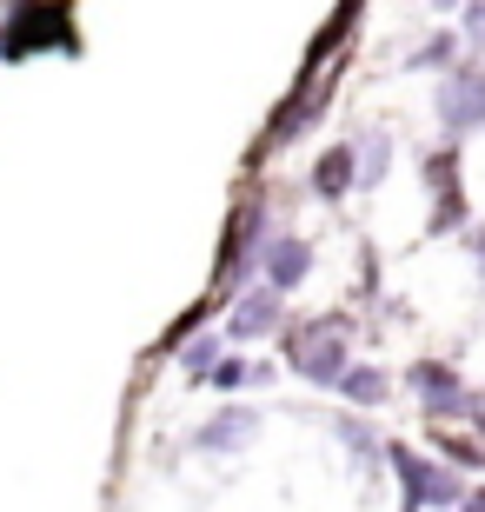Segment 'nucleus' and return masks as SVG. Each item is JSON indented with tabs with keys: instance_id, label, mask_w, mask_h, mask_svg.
Wrapping results in <instances>:
<instances>
[{
	"instance_id": "obj_1",
	"label": "nucleus",
	"mask_w": 485,
	"mask_h": 512,
	"mask_svg": "<svg viewBox=\"0 0 485 512\" xmlns=\"http://www.w3.org/2000/svg\"><path fill=\"white\" fill-rule=\"evenodd\" d=\"M286 360H293L313 386H339V380H346V326H339V320L299 326L293 340H286Z\"/></svg>"
},
{
	"instance_id": "obj_2",
	"label": "nucleus",
	"mask_w": 485,
	"mask_h": 512,
	"mask_svg": "<svg viewBox=\"0 0 485 512\" xmlns=\"http://www.w3.org/2000/svg\"><path fill=\"white\" fill-rule=\"evenodd\" d=\"M392 473H399V486H406V506H459V499H466V486H459L446 466L419 459L412 446L392 453Z\"/></svg>"
},
{
	"instance_id": "obj_3",
	"label": "nucleus",
	"mask_w": 485,
	"mask_h": 512,
	"mask_svg": "<svg viewBox=\"0 0 485 512\" xmlns=\"http://www.w3.org/2000/svg\"><path fill=\"white\" fill-rule=\"evenodd\" d=\"M439 120H446L452 133H472V127H485V74L459 67V74L446 80V94H439Z\"/></svg>"
},
{
	"instance_id": "obj_4",
	"label": "nucleus",
	"mask_w": 485,
	"mask_h": 512,
	"mask_svg": "<svg viewBox=\"0 0 485 512\" xmlns=\"http://www.w3.org/2000/svg\"><path fill=\"white\" fill-rule=\"evenodd\" d=\"M412 386H419V399H426L439 419H466L472 413V399H466V386L452 380L446 366H412Z\"/></svg>"
},
{
	"instance_id": "obj_5",
	"label": "nucleus",
	"mask_w": 485,
	"mask_h": 512,
	"mask_svg": "<svg viewBox=\"0 0 485 512\" xmlns=\"http://www.w3.org/2000/svg\"><path fill=\"white\" fill-rule=\"evenodd\" d=\"M260 266H266V286H273V293H293V286L306 280L313 253H306V240H266Z\"/></svg>"
},
{
	"instance_id": "obj_6",
	"label": "nucleus",
	"mask_w": 485,
	"mask_h": 512,
	"mask_svg": "<svg viewBox=\"0 0 485 512\" xmlns=\"http://www.w3.org/2000/svg\"><path fill=\"white\" fill-rule=\"evenodd\" d=\"M253 433H260V419L246 413V406H226V413H213L200 426V446L206 453H240V446H253Z\"/></svg>"
},
{
	"instance_id": "obj_7",
	"label": "nucleus",
	"mask_w": 485,
	"mask_h": 512,
	"mask_svg": "<svg viewBox=\"0 0 485 512\" xmlns=\"http://www.w3.org/2000/svg\"><path fill=\"white\" fill-rule=\"evenodd\" d=\"M273 320H280V293H253V300L233 313V340H253V333H266Z\"/></svg>"
},
{
	"instance_id": "obj_8",
	"label": "nucleus",
	"mask_w": 485,
	"mask_h": 512,
	"mask_svg": "<svg viewBox=\"0 0 485 512\" xmlns=\"http://www.w3.org/2000/svg\"><path fill=\"white\" fill-rule=\"evenodd\" d=\"M313 187L319 193H346L353 187V147H333L326 160H319V173H313Z\"/></svg>"
},
{
	"instance_id": "obj_9",
	"label": "nucleus",
	"mask_w": 485,
	"mask_h": 512,
	"mask_svg": "<svg viewBox=\"0 0 485 512\" xmlns=\"http://www.w3.org/2000/svg\"><path fill=\"white\" fill-rule=\"evenodd\" d=\"M339 386H346L353 406H379V399H386V373H379V366H373V373H366V366H346V380H339Z\"/></svg>"
},
{
	"instance_id": "obj_10",
	"label": "nucleus",
	"mask_w": 485,
	"mask_h": 512,
	"mask_svg": "<svg viewBox=\"0 0 485 512\" xmlns=\"http://www.w3.org/2000/svg\"><path fill=\"white\" fill-rule=\"evenodd\" d=\"M266 366H246V360H220L213 366V386H246V380H260Z\"/></svg>"
},
{
	"instance_id": "obj_11",
	"label": "nucleus",
	"mask_w": 485,
	"mask_h": 512,
	"mask_svg": "<svg viewBox=\"0 0 485 512\" xmlns=\"http://www.w3.org/2000/svg\"><path fill=\"white\" fill-rule=\"evenodd\" d=\"M466 34H472V40H485V7H472V14H466Z\"/></svg>"
},
{
	"instance_id": "obj_12",
	"label": "nucleus",
	"mask_w": 485,
	"mask_h": 512,
	"mask_svg": "<svg viewBox=\"0 0 485 512\" xmlns=\"http://www.w3.org/2000/svg\"><path fill=\"white\" fill-rule=\"evenodd\" d=\"M466 512H485V493H472V499H466Z\"/></svg>"
}]
</instances>
